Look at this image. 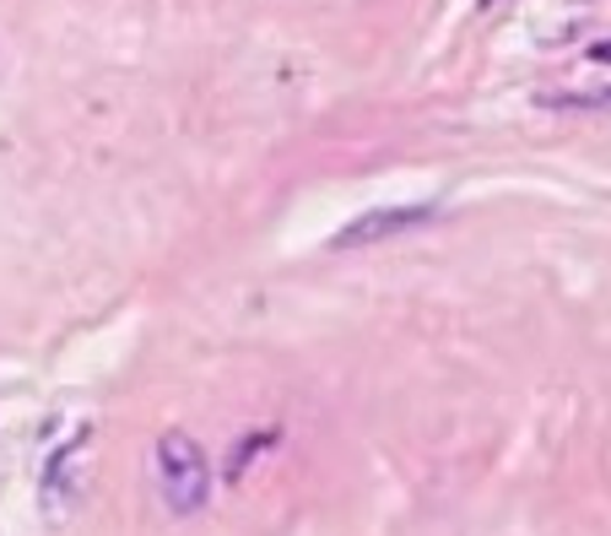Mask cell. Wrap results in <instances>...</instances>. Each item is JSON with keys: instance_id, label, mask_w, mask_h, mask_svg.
I'll list each match as a JSON object with an SVG mask.
<instances>
[{"instance_id": "cell-4", "label": "cell", "mask_w": 611, "mask_h": 536, "mask_svg": "<svg viewBox=\"0 0 611 536\" xmlns=\"http://www.w3.org/2000/svg\"><path fill=\"white\" fill-rule=\"evenodd\" d=\"M482 6H509V0H482Z\"/></svg>"}, {"instance_id": "cell-3", "label": "cell", "mask_w": 611, "mask_h": 536, "mask_svg": "<svg viewBox=\"0 0 611 536\" xmlns=\"http://www.w3.org/2000/svg\"><path fill=\"white\" fill-rule=\"evenodd\" d=\"M590 60H601V66H611V39H601L595 49H590Z\"/></svg>"}, {"instance_id": "cell-2", "label": "cell", "mask_w": 611, "mask_h": 536, "mask_svg": "<svg viewBox=\"0 0 611 536\" xmlns=\"http://www.w3.org/2000/svg\"><path fill=\"white\" fill-rule=\"evenodd\" d=\"M422 222H433V207H390V211H368L358 222H347L330 249H358V245H373V239H395V234H407V228H422Z\"/></svg>"}, {"instance_id": "cell-1", "label": "cell", "mask_w": 611, "mask_h": 536, "mask_svg": "<svg viewBox=\"0 0 611 536\" xmlns=\"http://www.w3.org/2000/svg\"><path fill=\"white\" fill-rule=\"evenodd\" d=\"M158 488H163V504L173 515H196L211 498V466H206L201 445L179 428H168L158 439Z\"/></svg>"}]
</instances>
